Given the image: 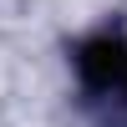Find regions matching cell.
<instances>
[{"mask_svg": "<svg viewBox=\"0 0 127 127\" xmlns=\"http://www.w3.org/2000/svg\"><path fill=\"white\" fill-rule=\"evenodd\" d=\"M76 71L97 97L127 107V36H92L76 51Z\"/></svg>", "mask_w": 127, "mask_h": 127, "instance_id": "1", "label": "cell"}]
</instances>
